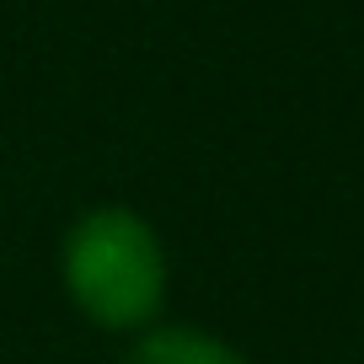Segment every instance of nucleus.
Returning a JSON list of instances; mask_svg holds the SVG:
<instances>
[{"mask_svg": "<svg viewBox=\"0 0 364 364\" xmlns=\"http://www.w3.org/2000/svg\"><path fill=\"white\" fill-rule=\"evenodd\" d=\"M59 279L75 311L102 332H145L166 306V247L124 204H97L65 230Z\"/></svg>", "mask_w": 364, "mask_h": 364, "instance_id": "nucleus-1", "label": "nucleus"}, {"mask_svg": "<svg viewBox=\"0 0 364 364\" xmlns=\"http://www.w3.org/2000/svg\"><path fill=\"white\" fill-rule=\"evenodd\" d=\"M124 364H252L241 348L204 327H145Z\"/></svg>", "mask_w": 364, "mask_h": 364, "instance_id": "nucleus-2", "label": "nucleus"}]
</instances>
